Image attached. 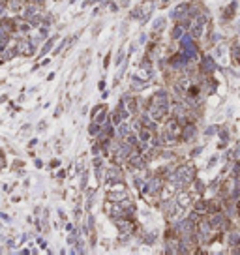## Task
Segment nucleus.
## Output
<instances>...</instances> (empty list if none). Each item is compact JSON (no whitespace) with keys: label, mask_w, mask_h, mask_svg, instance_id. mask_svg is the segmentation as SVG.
I'll use <instances>...</instances> for the list:
<instances>
[{"label":"nucleus","mask_w":240,"mask_h":255,"mask_svg":"<svg viewBox=\"0 0 240 255\" xmlns=\"http://www.w3.org/2000/svg\"><path fill=\"white\" fill-rule=\"evenodd\" d=\"M195 133H197L195 124H186V126H184V130H182V133H180V137L184 139V141H191Z\"/></svg>","instance_id":"1"},{"label":"nucleus","mask_w":240,"mask_h":255,"mask_svg":"<svg viewBox=\"0 0 240 255\" xmlns=\"http://www.w3.org/2000/svg\"><path fill=\"white\" fill-rule=\"evenodd\" d=\"M203 72H205V73L216 72V62H214V58H212L210 55H206V56L203 58Z\"/></svg>","instance_id":"2"},{"label":"nucleus","mask_w":240,"mask_h":255,"mask_svg":"<svg viewBox=\"0 0 240 255\" xmlns=\"http://www.w3.org/2000/svg\"><path fill=\"white\" fill-rule=\"evenodd\" d=\"M131 130H133V128H131L130 124H126V122H120V124H118V128H116V133H118L120 137H124V139H126V137L131 133Z\"/></svg>","instance_id":"3"},{"label":"nucleus","mask_w":240,"mask_h":255,"mask_svg":"<svg viewBox=\"0 0 240 255\" xmlns=\"http://www.w3.org/2000/svg\"><path fill=\"white\" fill-rule=\"evenodd\" d=\"M100 130H101V128H100V124H98V122H92V124H90V128H88V133H90V135H98V133H100Z\"/></svg>","instance_id":"4"},{"label":"nucleus","mask_w":240,"mask_h":255,"mask_svg":"<svg viewBox=\"0 0 240 255\" xmlns=\"http://www.w3.org/2000/svg\"><path fill=\"white\" fill-rule=\"evenodd\" d=\"M163 25H165V19H163V17H158V19L154 21L152 28H154V30H161V28H163Z\"/></svg>","instance_id":"5"},{"label":"nucleus","mask_w":240,"mask_h":255,"mask_svg":"<svg viewBox=\"0 0 240 255\" xmlns=\"http://www.w3.org/2000/svg\"><path fill=\"white\" fill-rule=\"evenodd\" d=\"M182 36H184V30L180 28V25H176L175 30H173V39H180Z\"/></svg>","instance_id":"6"},{"label":"nucleus","mask_w":240,"mask_h":255,"mask_svg":"<svg viewBox=\"0 0 240 255\" xmlns=\"http://www.w3.org/2000/svg\"><path fill=\"white\" fill-rule=\"evenodd\" d=\"M53 43H55V38H51V39H49V41H47V43H45V47H43V49H41V53H39V55H45V53H47V51H49V49H51V47H53Z\"/></svg>","instance_id":"7"},{"label":"nucleus","mask_w":240,"mask_h":255,"mask_svg":"<svg viewBox=\"0 0 240 255\" xmlns=\"http://www.w3.org/2000/svg\"><path fill=\"white\" fill-rule=\"evenodd\" d=\"M233 58L238 62L240 60V45H234V47H233Z\"/></svg>","instance_id":"8"},{"label":"nucleus","mask_w":240,"mask_h":255,"mask_svg":"<svg viewBox=\"0 0 240 255\" xmlns=\"http://www.w3.org/2000/svg\"><path fill=\"white\" fill-rule=\"evenodd\" d=\"M205 208H208V204H206L205 201H199V203H195V210H205Z\"/></svg>","instance_id":"9"},{"label":"nucleus","mask_w":240,"mask_h":255,"mask_svg":"<svg viewBox=\"0 0 240 255\" xmlns=\"http://www.w3.org/2000/svg\"><path fill=\"white\" fill-rule=\"evenodd\" d=\"M233 175H234V178H240V163H234V169H233Z\"/></svg>","instance_id":"10"},{"label":"nucleus","mask_w":240,"mask_h":255,"mask_svg":"<svg viewBox=\"0 0 240 255\" xmlns=\"http://www.w3.org/2000/svg\"><path fill=\"white\" fill-rule=\"evenodd\" d=\"M122 58H124V53H122V51H118V55H116V66H120Z\"/></svg>","instance_id":"11"},{"label":"nucleus","mask_w":240,"mask_h":255,"mask_svg":"<svg viewBox=\"0 0 240 255\" xmlns=\"http://www.w3.org/2000/svg\"><path fill=\"white\" fill-rule=\"evenodd\" d=\"M206 133H208V135H214V133H216V128H208Z\"/></svg>","instance_id":"12"},{"label":"nucleus","mask_w":240,"mask_h":255,"mask_svg":"<svg viewBox=\"0 0 240 255\" xmlns=\"http://www.w3.org/2000/svg\"><path fill=\"white\" fill-rule=\"evenodd\" d=\"M0 167H4V158L0 156Z\"/></svg>","instance_id":"13"},{"label":"nucleus","mask_w":240,"mask_h":255,"mask_svg":"<svg viewBox=\"0 0 240 255\" xmlns=\"http://www.w3.org/2000/svg\"><path fill=\"white\" fill-rule=\"evenodd\" d=\"M171 2V0H163V4H169Z\"/></svg>","instance_id":"14"},{"label":"nucleus","mask_w":240,"mask_h":255,"mask_svg":"<svg viewBox=\"0 0 240 255\" xmlns=\"http://www.w3.org/2000/svg\"><path fill=\"white\" fill-rule=\"evenodd\" d=\"M238 251H240V249H238Z\"/></svg>","instance_id":"15"}]
</instances>
